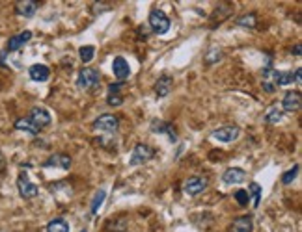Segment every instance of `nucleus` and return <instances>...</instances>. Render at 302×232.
Segmentation results:
<instances>
[{"label":"nucleus","instance_id":"1","mask_svg":"<svg viewBox=\"0 0 302 232\" xmlns=\"http://www.w3.org/2000/svg\"><path fill=\"white\" fill-rule=\"evenodd\" d=\"M101 84V75L97 69H92V67H84L82 71L78 73V78H76V87L78 89H84V91H92Z\"/></svg>","mask_w":302,"mask_h":232},{"label":"nucleus","instance_id":"2","mask_svg":"<svg viewBox=\"0 0 302 232\" xmlns=\"http://www.w3.org/2000/svg\"><path fill=\"white\" fill-rule=\"evenodd\" d=\"M155 156V149L150 147V145H146V143H138L136 147L133 149L131 152V160H129V166H142L146 162H150L151 158Z\"/></svg>","mask_w":302,"mask_h":232},{"label":"nucleus","instance_id":"3","mask_svg":"<svg viewBox=\"0 0 302 232\" xmlns=\"http://www.w3.org/2000/svg\"><path fill=\"white\" fill-rule=\"evenodd\" d=\"M119 128V119L112 114H103L93 121V130L105 134H114Z\"/></svg>","mask_w":302,"mask_h":232},{"label":"nucleus","instance_id":"4","mask_svg":"<svg viewBox=\"0 0 302 232\" xmlns=\"http://www.w3.org/2000/svg\"><path fill=\"white\" fill-rule=\"evenodd\" d=\"M170 25L172 23H170V19H168V15L162 9H153L150 13V26L153 33H159V35L166 33L170 30Z\"/></svg>","mask_w":302,"mask_h":232},{"label":"nucleus","instance_id":"5","mask_svg":"<svg viewBox=\"0 0 302 232\" xmlns=\"http://www.w3.org/2000/svg\"><path fill=\"white\" fill-rule=\"evenodd\" d=\"M239 136H241V128L239 126H222V128H217V130L211 132V138L220 141V143H231Z\"/></svg>","mask_w":302,"mask_h":232},{"label":"nucleus","instance_id":"6","mask_svg":"<svg viewBox=\"0 0 302 232\" xmlns=\"http://www.w3.org/2000/svg\"><path fill=\"white\" fill-rule=\"evenodd\" d=\"M17 188H19V193H21L23 199H34L38 195V186L30 182L26 173H21L17 176Z\"/></svg>","mask_w":302,"mask_h":232},{"label":"nucleus","instance_id":"7","mask_svg":"<svg viewBox=\"0 0 302 232\" xmlns=\"http://www.w3.org/2000/svg\"><path fill=\"white\" fill-rule=\"evenodd\" d=\"M205 188H207V180H205V178H201V176H190V178L185 180L183 193L185 195H189V197H194V195L201 193Z\"/></svg>","mask_w":302,"mask_h":232},{"label":"nucleus","instance_id":"8","mask_svg":"<svg viewBox=\"0 0 302 232\" xmlns=\"http://www.w3.org/2000/svg\"><path fill=\"white\" fill-rule=\"evenodd\" d=\"M28 119H30V121H32V123L36 124L38 128H39V130L47 128V126L50 124V121H52V119H50L49 112H47L45 108H39V106H38V108L30 110V114H28Z\"/></svg>","mask_w":302,"mask_h":232},{"label":"nucleus","instance_id":"9","mask_svg":"<svg viewBox=\"0 0 302 232\" xmlns=\"http://www.w3.org/2000/svg\"><path fill=\"white\" fill-rule=\"evenodd\" d=\"M112 71H114V76H116L119 82H125L127 78L131 76V67L127 63V59L123 56H116L114 61H112Z\"/></svg>","mask_w":302,"mask_h":232},{"label":"nucleus","instance_id":"10","mask_svg":"<svg viewBox=\"0 0 302 232\" xmlns=\"http://www.w3.org/2000/svg\"><path fill=\"white\" fill-rule=\"evenodd\" d=\"M43 167H58V169H69L71 167V158L64 154V152H54L50 154L45 162H43Z\"/></svg>","mask_w":302,"mask_h":232},{"label":"nucleus","instance_id":"11","mask_svg":"<svg viewBox=\"0 0 302 232\" xmlns=\"http://www.w3.org/2000/svg\"><path fill=\"white\" fill-rule=\"evenodd\" d=\"M32 39V32L30 30H25V32L17 33V35H13V37H9L8 45H6V52H15V50H19L25 43H28Z\"/></svg>","mask_w":302,"mask_h":232},{"label":"nucleus","instance_id":"12","mask_svg":"<svg viewBox=\"0 0 302 232\" xmlns=\"http://www.w3.org/2000/svg\"><path fill=\"white\" fill-rule=\"evenodd\" d=\"M246 178V171L241 167H229L222 174V182L224 184H241Z\"/></svg>","mask_w":302,"mask_h":232},{"label":"nucleus","instance_id":"13","mask_svg":"<svg viewBox=\"0 0 302 232\" xmlns=\"http://www.w3.org/2000/svg\"><path fill=\"white\" fill-rule=\"evenodd\" d=\"M301 104H302V99L299 91H287L284 100H282V108L285 112H297V110H301Z\"/></svg>","mask_w":302,"mask_h":232},{"label":"nucleus","instance_id":"14","mask_svg":"<svg viewBox=\"0 0 302 232\" xmlns=\"http://www.w3.org/2000/svg\"><path fill=\"white\" fill-rule=\"evenodd\" d=\"M151 130H153V132H157V134H166L168 140L172 141V143H174V141H177L176 128H174L170 123H164V121H153V123H151Z\"/></svg>","mask_w":302,"mask_h":232},{"label":"nucleus","instance_id":"15","mask_svg":"<svg viewBox=\"0 0 302 232\" xmlns=\"http://www.w3.org/2000/svg\"><path fill=\"white\" fill-rule=\"evenodd\" d=\"M28 75L32 78L34 82H47L50 76V71L47 65H41V63H36L28 69Z\"/></svg>","mask_w":302,"mask_h":232},{"label":"nucleus","instance_id":"16","mask_svg":"<svg viewBox=\"0 0 302 232\" xmlns=\"http://www.w3.org/2000/svg\"><path fill=\"white\" fill-rule=\"evenodd\" d=\"M17 13L23 17H34V13L38 11V2L36 0H21L17 2Z\"/></svg>","mask_w":302,"mask_h":232},{"label":"nucleus","instance_id":"17","mask_svg":"<svg viewBox=\"0 0 302 232\" xmlns=\"http://www.w3.org/2000/svg\"><path fill=\"white\" fill-rule=\"evenodd\" d=\"M172 86H174V80L170 76H160L157 84H155V95L157 97H166L168 93L172 91Z\"/></svg>","mask_w":302,"mask_h":232},{"label":"nucleus","instance_id":"18","mask_svg":"<svg viewBox=\"0 0 302 232\" xmlns=\"http://www.w3.org/2000/svg\"><path fill=\"white\" fill-rule=\"evenodd\" d=\"M15 128L17 130H23V132H28V134H32V136H38V134L41 132L36 124L28 119V117H25V119H17V123H15Z\"/></svg>","mask_w":302,"mask_h":232},{"label":"nucleus","instance_id":"19","mask_svg":"<svg viewBox=\"0 0 302 232\" xmlns=\"http://www.w3.org/2000/svg\"><path fill=\"white\" fill-rule=\"evenodd\" d=\"M231 227H233V232H252V217L250 216L235 217Z\"/></svg>","mask_w":302,"mask_h":232},{"label":"nucleus","instance_id":"20","mask_svg":"<svg viewBox=\"0 0 302 232\" xmlns=\"http://www.w3.org/2000/svg\"><path fill=\"white\" fill-rule=\"evenodd\" d=\"M47 232H69V223L62 217H56L47 225Z\"/></svg>","mask_w":302,"mask_h":232},{"label":"nucleus","instance_id":"21","mask_svg":"<svg viewBox=\"0 0 302 232\" xmlns=\"http://www.w3.org/2000/svg\"><path fill=\"white\" fill-rule=\"evenodd\" d=\"M282 110L278 108V106H270V108L267 110V114H265V121L270 124H278L280 121H282Z\"/></svg>","mask_w":302,"mask_h":232},{"label":"nucleus","instance_id":"22","mask_svg":"<svg viewBox=\"0 0 302 232\" xmlns=\"http://www.w3.org/2000/svg\"><path fill=\"white\" fill-rule=\"evenodd\" d=\"M105 197H107V191H105V190H99L95 195H93L92 208H90V214H92V216H95V214H97V210L101 208V204L105 203Z\"/></svg>","mask_w":302,"mask_h":232},{"label":"nucleus","instance_id":"23","mask_svg":"<svg viewBox=\"0 0 302 232\" xmlns=\"http://www.w3.org/2000/svg\"><path fill=\"white\" fill-rule=\"evenodd\" d=\"M78 54H80V59H82L84 63H90L93 56H95V47L93 45H84V47H80Z\"/></svg>","mask_w":302,"mask_h":232},{"label":"nucleus","instance_id":"24","mask_svg":"<svg viewBox=\"0 0 302 232\" xmlns=\"http://www.w3.org/2000/svg\"><path fill=\"white\" fill-rule=\"evenodd\" d=\"M235 23H237V25H239V26H246V28H254L258 21H256V15H254V13H248V15L239 17V19H237Z\"/></svg>","mask_w":302,"mask_h":232},{"label":"nucleus","instance_id":"25","mask_svg":"<svg viewBox=\"0 0 302 232\" xmlns=\"http://www.w3.org/2000/svg\"><path fill=\"white\" fill-rule=\"evenodd\" d=\"M299 171H301V167L299 166H293V169H289V171H285L284 174H282V182L284 184H291L297 178V174H299Z\"/></svg>","mask_w":302,"mask_h":232},{"label":"nucleus","instance_id":"26","mask_svg":"<svg viewBox=\"0 0 302 232\" xmlns=\"http://www.w3.org/2000/svg\"><path fill=\"white\" fill-rule=\"evenodd\" d=\"M248 190L252 191V197H254V206H260V199H261V188H260V184L252 182L250 186H248Z\"/></svg>","mask_w":302,"mask_h":232},{"label":"nucleus","instance_id":"27","mask_svg":"<svg viewBox=\"0 0 302 232\" xmlns=\"http://www.w3.org/2000/svg\"><path fill=\"white\" fill-rule=\"evenodd\" d=\"M248 199H250V193H248L246 190L235 191V201H237L241 206H246V204H248Z\"/></svg>","mask_w":302,"mask_h":232},{"label":"nucleus","instance_id":"28","mask_svg":"<svg viewBox=\"0 0 302 232\" xmlns=\"http://www.w3.org/2000/svg\"><path fill=\"white\" fill-rule=\"evenodd\" d=\"M107 102H109L110 106H119V104L123 102V97H121L119 93H109V97H107Z\"/></svg>","mask_w":302,"mask_h":232},{"label":"nucleus","instance_id":"29","mask_svg":"<svg viewBox=\"0 0 302 232\" xmlns=\"http://www.w3.org/2000/svg\"><path fill=\"white\" fill-rule=\"evenodd\" d=\"M220 56H222V52H220V50H218V49H211L209 52L205 54V61H207V63H215V61H217Z\"/></svg>","mask_w":302,"mask_h":232},{"label":"nucleus","instance_id":"30","mask_svg":"<svg viewBox=\"0 0 302 232\" xmlns=\"http://www.w3.org/2000/svg\"><path fill=\"white\" fill-rule=\"evenodd\" d=\"M293 52H295V54H297V56H301V45H297Z\"/></svg>","mask_w":302,"mask_h":232},{"label":"nucleus","instance_id":"31","mask_svg":"<svg viewBox=\"0 0 302 232\" xmlns=\"http://www.w3.org/2000/svg\"><path fill=\"white\" fill-rule=\"evenodd\" d=\"M2 167H4V156L0 154V169H2Z\"/></svg>","mask_w":302,"mask_h":232},{"label":"nucleus","instance_id":"32","mask_svg":"<svg viewBox=\"0 0 302 232\" xmlns=\"http://www.w3.org/2000/svg\"><path fill=\"white\" fill-rule=\"evenodd\" d=\"M80 232H88V231H86V229H82V231H80Z\"/></svg>","mask_w":302,"mask_h":232}]
</instances>
